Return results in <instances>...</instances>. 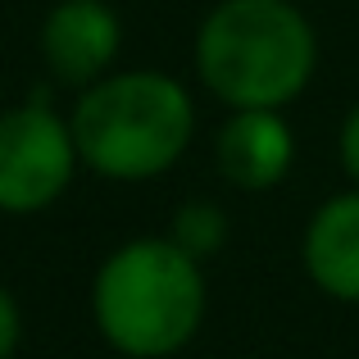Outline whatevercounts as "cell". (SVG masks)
Here are the masks:
<instances>
[{
  "instance_id": "obj_7",
  "label": "cell",
  "mask_w": 359,
  "mask_h": 359,
  "mask_svg": "<svg viewBox=\"0 0 359 359\" xmlns=\"http://www.w3.org/2000/svg\"><path fill=\"white\" fill-rule=\"evenodd\" d=\"M305 273L323 296L359 305V187L323 201L305 228Z\"/></svg>"
},
{
  "instance_id": "obj_1",
  "label": "cell",
  "mask_w": 359,
  "mask_h": 359,
  "mask_svg": "<svg viewBox=\"0 0 359 359\" xmlns=\"http://www.w3.org/2000/svg\"><path fill=\"white\" fill-rule=\"evenodd\" d=\"M318 36L291 0H219L196 32V73L228 109H282L309 87Z\"/></svg>"
},
{
  "instance_id": "obj_3",
  "label": "cell",
  "mask_w": 359,
  "mask_h": 359,
  "mask_svg": "<svg viewBox=\"0 0 359 359\" xmlns=\"http://www.w3.org/2000/svg\"><path fill=\"white\" fill-rule=\"evenodd\" d=\"M96 327L128 359H168L205 318V273L173 237L118 245L91 282Z\"/></svg>"
},
{
  "instance_id": "obj_6",
  "label": "cell",
  "mask_w": 359,
  "mask_h": 359,
  "mask_svg": "<svg viewBox=\"0 0 359 359\" xmlns=\"http://www.w3.org/2000/svg\"><path fill=\"white\" fill-rule=\"evenodd\" d=\"M214 159L237 191H269L296 159V132L282 109H232L214 137Z\"/></svg>"
},
{
  "instance_id": "obj_10",
  "label": "cell",
  "mask_w": 359,
  "mask_h": 359,
  "mask_svg": "<svg viewBox=\"0 0 359 359\" xmlns=\"http://www.w3.org/2000/svg\"><path fill=\"white\" fill-rule=\"evenodd\" d=\"M341 168H346V177L359 187V105L341 123Z\"/></svg>"
},
{
  "instance_id": "obj_8",
  "label": "cell",
  "mask_w": 359,
  "mask_h": 359,
  "mask_svg": "<svg viewBox=\"0 0 359 359\" xmlns=\"http://www.w3.org/2000/svg\"><path fill=\"white\" fill-rule=\"evenodd\" d=\"M168 237L182 245L187 255H196V259H210V255L223 250V241H228V219H223V210L214 201H187L173 210V228H168Z\"/></svg>"
},
{
  "instance_id": "obj_2",
  "label": "cell",
  "mask_w": 359,
  "mask_h": 359,
  "mask_svg": "<svg viewBox=\"0 0 359 359\" xmlns=\"http://www.w3.org/2000/svg\"><path fill=\"white\" fill-rule=\"evenodd\" d=\"M69 128L91 173L109 182H150L191 146L196 105L173 73L128 69L82 87Z\"/></svg>"
},
{
  "instance_id": "obj_5",
  "label": "cell",
  "mask_w": 359,
  "mask_h": 359,
  "mask_svg": "<svg viewBox=\"0 0 359 359\" xmlns=\"http://www.w3.org/2000/svg\"><path fill=\"white\" fill-rule=\"evenodd\" d=\"M123 41L109 0H60L41 23V60L60 87H91L109 73Z\"/></svg>"
},
{
  "instance_id": "obj_4",
  "label": "cell",
  "mask_w": 359,
  "mask_h": 359,
  "mask_svg": "<svg viewBox=\"0 0 359 359\" xmlns=\"http://www.w3.org/2000/svg\"><path fill=\"white\" fill-rule=\"evenodd\" d=\"M78 141L60 109L27 100L0 114V214H36L73 182Z\"/></svg>"
},
{
  "instance_id": "obj_9",
  "label": "cell",
  "mask_w": 359,
  "mask_h": 359,
  "mask_svg": "<svg viewBox=\"0 0 359 359\" xmlns=\"http://www.w3.org/2000/svg\"><path fill=\"white\" fill-rule=\"evenodd\" d=\"M18 337H23V314H18V300L9 296V287H0V359L14 355Z\"/></svg>"
}]
</instances>
